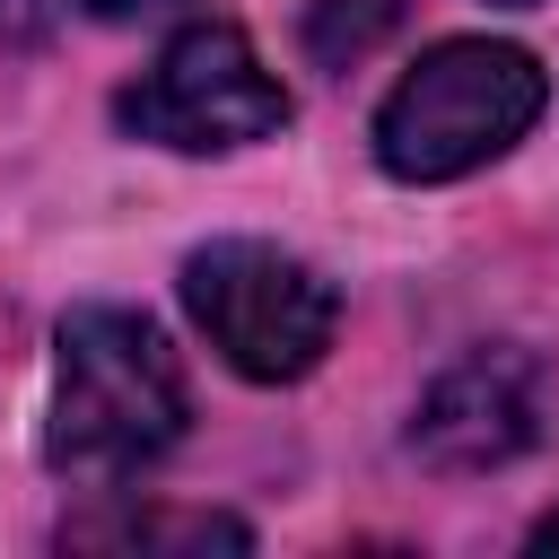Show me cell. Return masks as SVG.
Wrapping results in <instances>:
<instances>
[{
  "label": "cell",
  "mask_w": 559,
  "mask_h": 559,
  "mask_svg": "<svg viewBox=\"0 0 559 559\" xmlns=\"http://www.w3.org/2000/svg\"><path fill=\"white\" fill-rule=\"evenodd\" d=\"M192 402L166 332L131 306H79L52 332V411H44V463L61 480L114 489L175 454Z\"/></svg>",
  "instance_id": "1"
},
{
  "label": "cell",
  "mask_w": 559,
  "mask_h": 559,
  "mask_svg": "<svg viewBox=\"0 0 559 559\" xmlns=\"http://www.w3.org/2000/svg\"><path fill=\"white\" fill-rule=\"evenodd\" d=\"M542 105H550V79L524 44H489V35L428 44L376 105V166L393 183H454L507 157L542 122Z\"/></svg>",
  "instance_id": "2"
},
{
  "label": "cell",
  "mask_w": 559,
  "mask_h": 559,
  "mask_svg": "<svg viewBox=\"0 0 559 559\" xmlns=\"http://www.w3.org/2000/svg\"><path fill=\"white\" fill-rule=\"evenodd\" d=\"M183 306L192 323L210 332V349L253 376V384H297L323 367L332 349V323H341V297L314 262L262 245V236H218L183 262Z\"/></svg>",
  "instance_id": "3"
},
{
  "label": "cell",
  "mask_w": 559,
  "mask_h": 559,
  "mask_svg": "<svg viewBox=\"0 0 559 559\" xmlns=\"http://www.w3.org/2000/svg\"><path fill=\"white\" fill-rule=\"evenodd\" d=\"M122 131L157 140V148H183V157H210V148H245V140H271L288 122V87L262 70L253 35L227 26V17H201L183 26L131 87H122Z\"/></svg>",
  "instance_id": "4"
},
{
  "label": "cell",
  "mask_w": 559,
  "mask_h": 559,
  "mask_svg": "<svg viewBox=\"0 0 559 559\" xmlns=\"http://www.w3.org/2000/svg\"><path fill=\"white\" fill-rule=\"evenodd\" d=\"M542 437V358L515 341L463 349L411 411V454L428 472H498Z\"/></svg>",
  "instance_id": "5"
},
{
  "label": "cell",
  "mask_w": 559,
  "mask_h": 559,
  "mask_svg": "<svg viewBox=\"0 0 559 559\" xmlns=\"http://www.w3.org/2000/svg\"><path fill=\"white\" fill-rule=\"evenodd\" d=\"M393 26H402V0H314V9H306V52H314L323 70H349V61H367Z\"/></svg>",
  "instance_id": "6"
},
{
  "label": "cell",
  "mask_w": 559,
  "mask_h": 559,
  "mask_svg": "<svg viewBox=\"0 0 559 559\" xmlns=\"http://www.w3.org/2000/svg\"><path fill=\"white\" fill-rule=\"evenodd\" d=\"M61 542H192V550H210V542H227V550H245V524L236 515H122V524H61Z\"/></svg>",
  "instance_id": "7"
},
{
  "label": "cell",
  "mask_w": 559,
  "mask_h": 559,
  "mask_svg": "<svg viewBox=\"0 0 559 559\" xmlns=\"http://www.w3.org/2000/svg\"><path fill=\"white\" fill-rule=\"evenodd\" d=\"M148 9H166V0H87V17H114V26L122 17H148Z\"/></svg>",
  "instance_id": "8"
},
{
  "label": "cell",
  "mask_w": 559,
  "mask_h": 559,
  "mask_svg": "<svg viewBox=\"0 0 559 559\" xmlns=\"http://www.w3.org/2000/svg\"><path fill=\"white\" fill-rule=\"evenodd\" d=\"M533 550H559V515H542V524H533Z\"/></svg>",
  "instance_id": "9"
},
{
  "label": "cell",
  "mask_w": 559,
  "mask_h": 559,
  "mask_svg": "<svg viewBox=\"0 0 559 559\" xmlns=\"http://www.w3.org/2000/svg\"><path fill=\"white\" fill-rule=\"evenodd\" d=\"M498 9H542V0H498Z\"/></svg>",
  "instance_id": "10"
}]
</instances>
